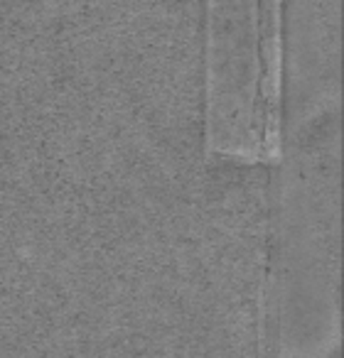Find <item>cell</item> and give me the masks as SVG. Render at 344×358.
<instances>
[{
  "label": "cell",
  "mask_w": 344,
  "mask_h": 358,
  "mask_svg": "<svg viewBox=\"0 0 344 358\" xmlns=\"http://www.w3.org/2000/svg\"><path fill=\"white\" fill-rule=\"evenodd\" d=\"M259 3V162H278L283 152V0Z\"/></svg>",
  "instance_id": "obj_2"
},
{
  "label": "cell",
  "mask_w": 344,
  "mask_h": 358,
  "mask_svg": "<svg viewBox=\"0 0 344 358\" xmlns=\"http://www.w3.org/2000/svg\"><path fill=\"white\" fill-rule=\"evenodd\" d=\"M259 3L207 0V148L259 162Z\"/></svg>",
  "instance_id": "obj_1"
}]
</instances>
